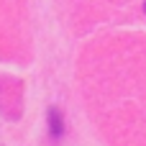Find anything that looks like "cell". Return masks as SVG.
<instances>
[{
  "mask_svg": "<svg viewBox=\"0 0 146 146\" xmlns=\"http://www.w3.org/2000/svg\"><path fill=\"white\" fill-rule=\"evenodd\" d=\"M49 136L54 141L64 136V113L59 108H49Z\"/></svg>",
  "mask_w": 146,
  "mask_h": 146,
  "instance_id": "6da1fadb",
  "label": "cell"
}]
</instances>
